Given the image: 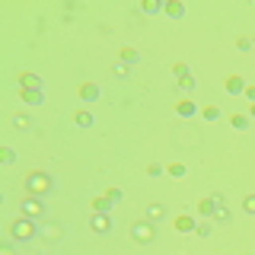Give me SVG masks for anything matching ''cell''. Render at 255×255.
<instances>
[{"label":"cell","mask_w":255,"mask_h":255,"mask_svg":"<svg viewBox=\"0 0 255 255\" xmlns=\"http://www.w3.org/2000/svg\"><path fill=\"white\" fill-rule=\"evenodd\" d=\"M39 230H42V227H35L32 217H22V214H19L16 220L10 223V239H13V243H32V239L39 236Z\"/></svg>","instance_id":"6da1fadb"},{"label":"cell","mask_w":255,"mask_h":255,"mask_svg":"<svg viewBox=\"0 0 255 255\" xmlns=\"http://www.w3.org/2000/svg\"><path fill=\"white\" fill-rule=\"evenodd\" d=\"M26 191L39 194V198H42V194H51V191H55V179H51L48 172H29V176H26Z\"/></svg>","instance_id":"7a4b0ae2"},{"label":"cell","mask_w":255,"mask_h":255,"mask_svg":"<svg viewBox=\"0 0 255 255\" xmlns=\"http://www.w3.org/2000/svg\"><path fill=\"white\" fill-rule=\"evenodd\" d=\"M131 236L137 239L140 246H150V243L156 239V223L147 220V217H144V220H134V223H131Z\"/></svg>","instance_id":"3957f363"},{"label":"cell","mask_w":255,"mask_h":255,"mask_svg":"<svg viewBox=\"0 0 255 255\" xmlns=\"http://www.w3.org/2000/svg\"><path fill=\"white\" fill-rule=\"evenodd\" d=\"M22 217H32V220L45 217V204H42L39 194H26V198H22Z\"/></svg>","instance_id":"277c9868"},{"label":"cell","mask_w":255,"mask_h":255,"mask_svg":"<svg viewBox=\"0 0 255 255\" xmlns=\"http://www.w3.org/2000/svg\"><path fill=\"white\" fill-rule=\"evenodd\" d=\"M39 236L45 239V243H58V239H64V227L61 223H45V227L39 230Z\"/></svg>","instance_id":"5b68a950"},{"label":"cell","mask_w":255,"mask_h":255,"mask_svg":"<svg viewBox=\"0 0 255 255\" xmlns=\"http://www.w3.org/2000/svg\"><path fill=\"white\" fill-rule=\"evenodd\" d=\"M89 230H93V233H109L112 230V217L109 214H93V220H89Z\"/></svg>","instance_id":"8992f818"},{"label":"cell","mask_w":255,"mask_h":255,"mask_svg":"<svg viewBox=\"0 0 255 255\" xmlns=\"http://www.w3.org/2000/svg\"><path fill=\"white\" fill-rule=\"evenodd\" d=\"M214 211H217V204H214V198H211V194H207V198H201V201H198V207H194V214H198L201 220H211Z\"/></svg>","instance_id":"52a82bcc"},{"label":"cell","mask_w":255,"mask_h":255,"mask_svg":"<svg viewBox=\"0 0 255 255\" xmlns=\"http://www.w3.org/2000/svg\"><path fill=\"white\" fill-rule=\"evenodd\" d=\"M214 227H227V223H233V211H230L227 204H217V211H214Z\"/></svg>","instance_id":"ba28073f"},{"label":"cell","mask_w":255,"mask_h":255,"mask_svg":"<svg viewBox=\"0 0 255 255\" xmlns=\"http://www.w3.org/2000/svg\"><path fill=\"white\" fill-rule=\"evenodd\" d=\"M176 230L179 233H194V230H198V220H194L191 214H179L176 217Z\"/></svg>","instance_id":"9c48e42d"},{"label":"cell","mask_w":255,"mask_h":255,"mask_svg":"<svg viewBox=\"0 0 255 255\" xmlns=\"http://www.w3.org/2000/svg\"><path fill=\"white\" fill-rule=\"evenodd\" d=\"M176 112H179V118H194V115H198V106H194L191 99H179Z\"/></svg>","instance_id":"30bf717a"},{"label":"cell","mask_w":255,"mask_h":255,"mask_svg":"<svg viewBox=\"0 0 255 255\" xmlns=\"http://www.w3.org/2000/svg\"><path fill=\"white\" fill-rule=\"evenodd\" d=\"M246 86H249V83H246L243 77H236V73H233V77H227V93H230V96H243Z\"/></svg>","instance_id":"8fae6325"},{"label":"cell","mask_w":255,"mask_h":255,"mask_svg":"<svg viewBox=\"0 0 255 255\" xmlns=\"http://www.w3.org/2000/svg\"><path fill=\"white\" fill-rule=\"evenodd\" d=\"M163 10H166L169 19H182L185 16V3L182 0H169V3H163Z\"/></svg>","instance_id":"7c38bea8"},{"label":"cell","mask_w":255,"mask_h":255,"mask_svg":"<svg viewBox=\"0 0 255 255\" xmlns=\"http://www.w3.org/2000/svg\"><path fill=\"white\" fill-rule=\"evenodd\" d=\"M19 89H42L39 73H19Z\"/></svg>","instance_id":"4fadbf2b"},{"label":"cell","mask_w":255,"mask_h":255,"mask_svg":"<svg viewBox=\"0 0 255 255\" xmlns=\"http://www.w3.org/2000/svg\"><path fill=\"white\" fill-rule=\"evenodd\" d=\"M19 93H22V102H26V106H42L45 102L42 89H19Z\"/></svg>","instance_id":"5bb4252c"},{"label":"cell","mask_w":255,"mask_h":255,"mask_svg":"<svg viewBox=\"0 0 255 255\" xmlns=\"http://www.w3.org/2000/svg\"><path fill=\"white\" fill-rule=\"evenodd\" d=\"M99 96H102V89L96 83H83V86H80V99H83V102H96Z\"/></svg>","instance_id":"9a60e30c"},{"label":"cell","mask_w":255,"mask_h":255,"mask_svg":"<svg viewBox=\"0 0 255 255\" xmlns=\"http://www.w3.org/2000/svg\"><path fill=\"white\" fill-rule=\"evenodd\" d=\"M112 211V198L109 194H96L93 198V214H109Z\"/></svg>","instance_id":"2e32d148"},{"label":"cell","mask_w":255,"mask_h":255,"mask_svg":"<svg viewBox=\"0 0 255 255\" xmlns=\"http://www.w3.org/2000/svg\"><path fill=\"white\" fill-rule=\"evenodd\" d=\"M73 125H77V128H93V112H89V109H77V112H73Z\"/></svg>","instance_id":"e0dca14e"},{"label":"cell","mask_w":255,"mask_h":255,"mask_svg":"<svg viewBox=\"0 0 255 255\" xmlns=\"http://www.w3.org/2000/svg\"><path fill=\"white\" fill-rule=\"evenodd\" d=\"M144 217H147V220H153V223H160L163 217H166V207H163V204H156V201H153V204H147Z\"/></svg>","instance_id":"ac0fdd59"},{"label":"cell","mask_w":255,"mask_h":255,"mask_svg":"<svg viewBox=\"0 0 255 255\" xmlns=\"http://www.w3.org/2000/svg\"><path fill=\"white\" fill-rule=\"evenodd\" d=\"M112 73H115V80H128V77H131V64H125V61H115V67H112Z\"/></svg>","instance_id":"d6986e66"},{"label":"cell","mask_w":255,"mask_h":255,"mask_svg":"<svg viewBox=\"0 0 255 255\" xmlns=\"http://www.w3.org/2000/svg\"><path fill=\"white\" fill-rule=\"evenodd\" d=\"M230 125L233 131H249V115H230Z\"/></svg>","instance_id":"ffe728a7"},{"label":"cell","mask_w":255,"mask_h":255,"mask_svg":"<svg viewBox=\"0 0 255 255\" xmlns=\"http://www.w3.org/2000/svg\"><path fill=\"white\" fill-rule=\"evenodd\" d=\"M122 61L134 67V64L140 61V51H137V48H122Z\"/></svg>","instance_id":"44dd1931"},{"label":"cell","mask_w":255,"mask_h":255,"mask_svg":"<svg viewBox=\"0 0 255 255\" xmlns=\"http://www.w3.org/2000/svg\"><path fill=\"white\" fill-rule=\"evenodd\" d=\"M160 10H163L160 0H147V3H140V13H147V16H156Z\"/></svg>","instance_id":"7402d4cb"},{"label":"cell","mask_w":255,"mask_h":255,"mask_svg":"<svg viewBox=\"0 0 255 255\" xmlns=\"http://www.w3.org/2000/svg\"><path fill=\"white\" fill-rule=\"evenodd\" d=\"M211 233H214V220H201L198 230H194V236H201V239H207Z\"/></svg>","instance_id":"603a6c76"},{"label":"cell","mask_w":255,"mask_h":255,"mask_svg":"<svg viewBox=\"0 0 255 255\" xmlns=\"http://www.w3.org/2000/svg\"><path fill=\"white\" fill-rule=\"evenodd\" d=\"M13 128H16V131H29V128H32V118L29 115H13Z\"/></svg>","instance_id":"cb8c5ba5"},{"label":"cell","mask_w":255,"mask_h":255,"mask_svg":"<svg viewBox=\"0 0 255 255\" xmlns=\"http://www.w3.org/2000/svg\"><path fill=\"white\" fill-rule=\"evenodd\" d=\"M172 73H176L179 80H182V77H191V67L185 64V61H176V64H172Z\"/></svg>","instance_id":"d4e9b609"},{"label":"cell","mask_w":255,"mask_h":255,"mask_svg":"<svg viewBox=\"0 0 255 255\" xmlns=\"http://www.w3.org/2000/svg\"><path fill=\"white\" fill-rule=\"evenodd\" d=\"M166 172H169L172 179H185V163H169Z\"/></svg>","instance_id":"484cf974"},{"label":"cell","mask_w":255,"mask_h":255,"mask_svg":"<svg viewBox=\"0 0 255 255\" xmlns=\"http://www.w3.org/2000/svg\"><path fill=\"white\" fill-rule=\"evenodd\" d=\"M0 160H3L6 166H10V163L16 160V150H13V147H3V150H0Z\"/></svg>","instance_id":"4316f807"},{"label":"cell","mask_w":255,"mask_h":255,"mask_svg":"<svg viewBox=\"0 0 255 255\" xmlns=\"http://www.w3.org/2000/svg\"><path fill=\"white\" fill-rule=\"evenodd\" d=\"M243 211L246 214H255V194H246V198H243Z\"/></svg>","instance_id":"83f0119b"},{"label":"cell","mask_w":255,"mask_h":255,"mask_svg":"<svg viewBox=\"0 0 255 255\" xmlns=\"http://www.w3.org/2000/svg\"><path fill=\"white\" fill-rule=\"evenodd\" d=\"M179 89H182V93H191V89H194V77H182V80H179Z\"/></svg>","instance_id":"f1b7e54d"},{"label":"cell","mask_w":255,"mask_h":255,"mask_svg":"<svg viewBox=\"0 0 255 255\" xmlns=\"http://www.w3.org/2000/svg\"><path fill=\"white\" fill-rule=\"evenodd\" d=\"M204 118H207V122H217V118H220V109H217V106H204Z\"/></svg>","instance_id":"f546056e"},{"label":"cell","mask_w":255,"mask_h":255,"mask_svg":"<svg viewBox=\"0 0 255 255\" xmlns=\"http://www.w3.org/2000/svg\"><path fill=\"white\" fill-rule=\"evenodd\" d=\"M163 172H166V169H163V166H160V163H150V166H147V176H150V179H156V176H163Z\"/></svg>","instance_id":"4dcf8cb0"},{"label":"cell","mask_w":255,"mask_h":255,"mask_svg":"<svg viewBox=\"0 0 255 255\" xmlns=\"http://www.w3.org/2000/svg\"><path fill=\"white\" fill-rule=\"evenodd\" d=\"M236 48H239V51H249V48H252V39H246V35H243V39L236 42Z\"/></svg>","instance_id":"1f68e13d"},{"label":"cell","mask_w":255,"mask_h":255,"mask_svg":"<svg viewBox=\"0 0 255 255\" xmlns=\"http://www.w3.org/2000/svg\"><path fill=\"white\" fill-rule=\"evenodd\" d=\"M243 96H246V99H249V106H252V102H255V86L249 83V86H246V93H243Z\"/></svg>","instance_id":"d6a6232c"},{"label":"cell","mask_w":255,"mask_h":255,"mask_svg":"<svg viewBox=\"0 0 255 255\" xmlns=\"http://www.w3.org/2000/svg\"><path fill=\"white\" fill-rule=\"evenodd\" d=\"M0 255H16V252H13V246H10V243H3V246H0Z\"/></svg>","instance_id":"836d02e7"},{"label":"cell","mask_w":255,"mask_h":255,"mask_svg":"<svg viewBox=\"0 0 255 255\" xmlns=\"http://www.w3.org/2000/svg\"><path fill=\"white\" fill-rule=\"evenodd\" d=\"M106 194H109V198H112V201H122V191H118V189H109Z\"/></svg>","instance_id":"e575fe53"},{"label":"cell","mask_w":255,"mask_h":255,"mask_svg":"<svg viewBox=\"0 0 255 255\" xmlns=\"http://www.w3.org/2000/svg\"><path fill=\"white\" fill-rule=\"evenodd\" d=\"M249 118H255V102H252V106H249Z\"/></svg>","instance_id":"d590c367"}]
</instances>
